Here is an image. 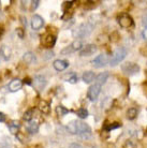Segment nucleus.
Instances as JSON below:
<instances>
[{"label":"nucleus","instance_id":"nucleus-1","mask_svg":"<svg viewBox=\"0 0 147 148\" xmlns=\"http://www.w3.org/2000/svg\"><path fill=\"white\" fill-rule=\"evenodd\" d=\"M67 129L71 134H81V135H83V134H90V132H91L90 127L87 123L80 121V120L70 121L68 127H67Z\"/></svg>","mask_w":147,"mask_h":148},{"label":"nucleus","instance_id":"nucleus-2","mask_svg":"<svg viewBox=\"0 0 147 148\" xmlns=\"http://www.w3.org/2000/svg\"><path fill=\"white\" fill-rule=\"evenodd\" d=\"M126 56H127V49L125 47H118L117 49H115L112 57L109 59V63H110L111 66H113V67L117 66L120 61L125 59Z\"/></svg>","mask_w":147,"mask_h":148},{"label":"nucleus","instance_id":"nucleus-3","mask_svg":"<svg viewBox=\"0 0 147 148\" xmlns=\"http://www.w3.org/2000/svg\"><path fill=\"white\" fill-rule=\"evenodd\" d=\"M122 70L127 75H134V74L139 73L140 67L134 62H126L122 64Z\"/></svg>","mask_w":147,"mask_h":148},{"label":"nucleus","instance_id":"nucleus-4","mask_svg":"<svg viewBox=\"0 0 147 148\" xmlns=\"http://www.w3.org/2000/svg\"><path fill=\"white\" fill-rule=\"evenodd\" d=\"M91 31H92V25L87 23V24H83V25H81V26L78 27V29L73 32V36L77 38H85L86 36H88Z\"/></svg>","mask_w":147,"mask_h":148},{"label":"nucleus","instance_id":"nucleus-5","mask_svg":"<svg viewBox=\"0 0 147 148\" xmlns=\"http://www.w3.org/2000/svg\"><path fill=\"white\" fill-rule=\"evenodd\" d=\"M101 87L102 86L98 85V84H93L89 87L88 91H87V97H88V99L90 101H96L98 99V96H99V93L101 92Z\"/></svg>","mask_w":147,"mask_h":148},{"label":"nucleus","instance_id":"nucleus-6","mask_svg":"<svg viewBox=\"0 0 147 148\" xmlns=\"http://www.w3.org/2000/svg\"><path fill=\"white\" fill-rule=\"evenodd\" d=\"M91 63L95 68H103L109 63V57L104 54H101V55L97 56L96 58L91 61Z\"/></svg>","mask_w":147,"mask_h":148},{"label":"nucleus","instance_id":"nucleus-7","mask_svg":"<svg viewBox=\"0 0 147 148\" xmlns=\"http://www.w3.org/2000/svg\"><path fill=\"white\" fill-rule=\"evenodd\" d=\"M118 23L122 28H130L133 25V19L129 14H122L118 17Z\"/></svg>","mask_w":147,"mask_h":148},{"label":"nucleus","instance_id":"nucleus-8","mask_svg":"<svg viewBox=\"0 0 147 148\" xmlns=\"http://www.w3.org/2000/svg\"><path fill=\"white\" fill-rule=\"evenodd\" d=\"M82 48H83V43L80 40H76L74 41V42H72L69 47L65 48L63 52H61V54L63 55H67V54H70L72 52H75V51H81Z\"/></svg>","mask_w":147,"mask_h":148},{"label":"nucleus","instance_id":"nucleus-9","mask_svg":"<svg viewBox=\"0 0 147 148\" xmlns=\"http://www.w3.org/2000/svg\"><path fill=\"white\" fill-rule=\"evenodd\" d=\"M44 25V19L41 17L40 15H33L32 19H31V27L33 30H39L41 29Z\"/></svg>","mask_w":147,"mask_h":148},{"label":"nucleus","instance_id":"nucleus-10","mask_svg":"<svg viewBox=\"0 0 147 148\" xmlns=\"http://www.w3.org/2000/svg\"><path fill=\"white\" fill-rule=\"evenodd\" d=\"M97 52V46L95 44H88L84 46L80 52V55L82 57H86V56H91Z\"/></svg>","mask_w":147,"mask_h":148},{"label":"nucleus","instance_id":"nucleus-11","mask_svg":"<svg viewBox=\"0 0 147 148\" xmlns=\"http://www.w3.org/2000/svg\"><path fill=\"white\" fill-rule=\"evenodd\" d=\"M32 83H33V85H34V87L40 91V90H42V89L46 86V78H45L44 76H42V75H37V76L34 77Z\"/></svg>","mask_w":147,"mask_h":148},{"label":"nucleus","instance_id":"nucleus-12","mask_svg":"<svg viewBox=\"0 0 147 148\" xmlns=\"http://www.w3.org/2000/svg\"><path fill=\"white\" fill-rule=\"evenodd\" d=\"M23 86V82L19 79V78H15L13 81H11V83L9 84L8 88L11 92H15V91H19V89L22 88Z\"/></svg>","mask_w":147,"mask_h":148},{"label":"nucleus","instance_id":"nucleus-13","mask_svg":"<svg viewBox=\"0 0 147 148\" xmlns=\"http://www.w3.org/2000/svg\"><path fill=\"white\" fill-rule=\"evenodd\" d=\"M53 67L57 71H63L65 69H67V68L69 67V62L67 60L57 59L53 62Z\"/></svg>","mask_w":147,"mask_h":148},{"label":"nucleus","instance_id":"nucleus-14","mask_svg":"<svg viewBox=\"0 0 147 148\" xmlns=\"http://www.w3.org/2000/svg\"><path fill=\"white\" fill-rule=\"evenodd\" d=\"M42 43H43V45H44L45 47L52 48L56 43V37L53 36V34H48V36L44 37V39L42 40Z\"/></svg>","mask_w":147,"mask_h":148},{"label":"nucleus","instance_id":"nucleus-15","mask_svg":"<svg viewBox=\"0 0 147 148\" xmlns=\"http://www.w3.org/2000/svg\"><path fill=\"white\" fill-rule=\"evenodd\" d=\"M0 55L4 60H9L11 57V49L8 47L7 45H2L0 48Z\"/></svg>","mask_w":147,"mask_h":148},{"label":"nucleus","instance_id":"nucleus-16","mask_svg":"<svg viewBox=\"0 0 147 148\" xmlns=\"http://www.w3.org/2000/svg\"><path fill=\"white\" fill-rule=\"evenodd\" d=\"M96 79V75H95V73L93 72H91V71H87V72H85L84 74H83V81H84V83H86V84H90L92 81H95Z\"/></svg>","mask_w":147,"mask_h":148},{"label":"nucleus","instance_id":"nucleus-17","mask_svg":"<svg viewBox=\"0 0 147 148\" xmlns=\"http://www.w3.org/2000/svg\"><path fill=\"white\" fill-rule=\"evenodd\" d=\"M23 60H24L26 63L31 64V63L36 62L37 58H36V56H34V54H33V53L28 52V53H25V55H24V57H23Z\"/></svg>","mask_w":147,"mask_h":148},{"label":"nucleus","instance_id":"nucleus-18","mask_svg":"<svg viewBox=\"0 0 147 148\" xmlns=\"http://www.w3.org/2000/svg\"><path fill=\"white\" fill-rule=\"evenodd\" d=\"M109 78V73L107 72H103V73H100L98 76H96V84L102 86L105 82L107 81Z\"/></svg>","mask_w":147,"mask_h":148},{"label":"nucleus","instance_id":"nucleus-19","mask_svg":"<svg viewBox=\"0 0 147 148\" xmlns=\"http://www.w3.org/2000/svg\"><path fill=\"white\" fill-rule=\"evenodd\" d=\"M12 142L11 138L8 136H3L0 140V148H11Z\"/></svg>","mask_w":147,"mask_h":148},{"label":"nucleus","instance_id":"nucleus-20","mask_svg":"<svg viewBox=\"0 0 147 148\" xmlns=\"http://www.w3.org/2000/svg\"><path fill=\"white\" fill-rule=\"evenodd\" d=\"M39 108H40V111L43 113V114H48L49 113V104L46 102V101H41L40 103H39Z\"/></svg>","mask_w":147,"mask_h":148},{"label":"nucleus","instance_id":"nucleus-21","mask_svg":"<svg viewBox=\"0 0 147 148\" xmlns=\"http://www.w3.org/2000/svg\"><path fill=\"white\" fill-rule=\"evenodd\" d=\"M27 131L30 134L38 133V131H39V125H38L37 122H30L29 125H28V127H27Z\"/></svg>","mask_w":147,"mask_h":148},{"label":"nucleus","instance_id":"nucleus-22","mask_svg":"<svg viewBox=\"0 0 147 148\" xmlns=\"http://www.w3.org/2000/svg\"><path fill=\"white\" fill-rule=\"evenodd\" d=\"M136 116H137V110L136 108H131L127 111V118L129 120H134L136 118Z\"/></svg>","mask_w":147,"mask_h":148},{"label":"nucleus","instance_id":"nucleus-23","mask_svg":"<svg viewBox=\"0 0 147 148\" xmlns=\"http://www.w3.org/2000/svg\"><path fill=\"white\" fill-rule=\"evenodd\" d=\"M9 129H10V131H11L13 134H16L17 132H19V127H21V125H19V121H12L10 125H9Z\"/></svg>","mask_w":147,"mask_h":148},{"label":"nucleus","instance_id":"nucleus-24","mask_svg":"<svg viewBox=\"0 0 147 148\" xmlns=\"http://www.w3.org/2000/svg\"><path fill=\"white\" fill-rule=\"evenodd\" d=\"M77 114V117L81 119H86L87 117H88V111L86 110V108H78L76 112Z\"/></svg>","mask_w":147,"mask_h":148},{"label":"nucleus","instance_id":"nucleus-25","mask_svg":"<svg viewBox=\"0 0 147 148\" xmlns=\"http://www.w3.org/2000/svg\"><path fill=\"white\" fill-rule=\"evenodd\" d=\"M69 112L70 111H69L68 108H65V106H63V105H58V106L56 108V113H57L58 116H65V115H67Z\"/></svg>","mask_w":147,"mask_h":148},{"label":"nucleus","instance_id":"nucleus-26","mask_svg":"<svg viewBox=\"0 0 147 148\" xmlns=\"http://www.w3.org/2000/svg\"><path fill=\"white\" fill-rule=\"evenodd\" d=\"M119 127H122V123H119V122H113V123H110V125H105L104 129L107 130V131H111V130L117 129Z\"/></svg>","mask_w":147,"mask_h":148},{"label":"nucleus","instance_id":"nucleus-27","mask_svg":"<svg viewBox=\"0 0 147 148\" xmlns=\"http://www.w3.org/2000/svg\"><path fill=\"white\" fill-rule=\"evenodd\" d=\"M32 117H33V110H29V111H27L24 114V120H26V121H31Z\"/></svg>","mask_w":147,"mask_h":148},{"label":"nucleus","instance_id":"nucleus-28","mask_svg":"<svg viewBox=\"0 0 147 148\" xmlns=\"http://www.w3.org/2000/svg\"><path fill=\"white\" fill-rule=\"evenodd\" d=\"M68 82L70 83V84H75L77 82V75L76 74H71L70 77L68 78Z\"/></svg>","mask_w":147,"mask_h":148},{"label":"nucleus","instance_id":"nucleus-29","mask_svg":"<svg viewBox=\"0 0 147 148\" xmlns=\"http://www.w3.org/2000/svg\"><path fill=\"white\" fill-rule=\"evenodd\" d=\"M38 5H39V1H38V0H36V1H31V8H30V10H31V11L36 10V9L38 8Z\"/></svg>","mask_w":147,"mask_h":148},{"label":"nucleus","instance_id":"nucleus-30","mask_svg":"<svg viewBox=\"0 0 147 148\" xmlns=\"http://www.w3.org/2000/svg\"><path fill=\"white\" fill-rule=\"evenodd\" d=\"M16 32H17V34H19V37L21 38V39L24 38V29H23V28H17V29H16Z\"/></svg>","mask_w":147,"mask_h":148},{"label":"nucleus","instance_id":"nucleus-31","mask_svg":"<svg viewBox=\"0 0 147 148\" xmlns=\"http://www.w3.org/2000/svg\"><path fill=\"white\" fill-rule=\"evenodd\" d=\"M73 3H75L74 1H69V2H65V4H63V9L66 10L67 8L69 9V8H71L72 5H73Z\"/></svg>","mask_w":147,"mask_h":148},{"label":"nucleus","instance_id":"nucleus-32","mask_svg":"<svg viewBox=\"0 0 147 148\" xmlns=\"http://www.w3.org/2000/svg\"><path fill=\"white\" fill-rule=\"evenodd\" d=\"M142 24H143L145 28H147V13L143 16V21H142Z\"/></svg>","mask_w":147,"mask_h":148},{"label":"nucleus","instance_id":"nucleus-33","mask_svg":"<svg viewBox=\"0 0 147 148\" xmlns=\"http://www.w3.org/2000/svg\"><path fill=\"white\" fill-rule=\"evenodd\" d=\"M69 148H83V147H82V145L77 144V143H73V144H71L69 146Z\"/></svg>","mask_w":147,"mask_h":148},{"label":"nucleus","instance_id":"nucleus-34","mask_svg":"<svg viewBox=\"0 0 147 148\" xmlns=\"http://www.w3.org/2000/svg\"><path fill=\"white\" fill-rule=\"evenodd\" d=\"M5 120V115L0 112V122H3Z\"/></svg>","mask_w":147,"mask_h":148},{"label":"nucleus","instance_id":"nucleus-35","mask_svg":"<svg viewBox=\"0 0 147 148\" xmlns=\"http://www.w3.org/2000/svg\"><path fill=\"white\" fill-rule=\"evenodd\" d=\"M142 37H143L145 40H147V28H145V29L143 30V32H142Z\"/></svg>","mask_w":147,"mask_h":148},{"label":"nucleus","instance_id":"nucleus-36","mask_svg":"<svg viewBox=\"0 0 147 148\" xmlns=\"http://www.w3.org/2000/svg\"><path fill=\"white\" fill-rule=\"evenodd\" d=\"M1 34H2V30H1V31H0V37H1Z\"/></svg>","mask_w":147,"mask_h":148}]
</instances>
